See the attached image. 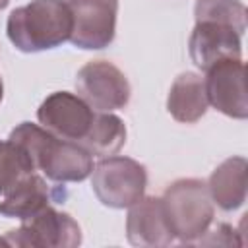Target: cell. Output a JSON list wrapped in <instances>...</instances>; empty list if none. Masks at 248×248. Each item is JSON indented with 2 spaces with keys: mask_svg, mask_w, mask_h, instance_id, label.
Segmentation results:
<instances>
[{
  "mask_svg": "<svg viewBox=\"0 0 248 248\" xmlns=\"http://www.w3.org/2000/svg\"><path fill=\"white\" fill-rule=\"evenodd\" d=\"M54 198L58 200V194L46 186V180L37 172H29L4 194V200L0 202V215L25 221L48 207Z\"/></svg>",
  "mask_w": 248,
  "mask_h": 248,
  "instance_id": "12",
  "label": "cell"
},
{
  "mask_svg": "<svg viewBox=\"0 0 248 248\" xmlns=\"http://www.w3.org/2000/svg\"><path fill=\"white\" fill-rule=\"evenodd\" d=\"M35 172L29 155L12 140L0 141V194H6L21 176Z\"/></svg>",
  "mask_w": 248,
  "mask_h": 248,
  "instance_id": "17",
  "label": "cell"
},
{
  "mask_svg": "<svg viewBox=\"0 0 248 248\" xmlns=\"http://www.w3.org/2000/svg\"><path fill=\"white\" fill-rule=\"evenodd\" d=\"M4 240L21 248H76L81 244V229L72 215L48 205L8 231Z\"/></svg>",
  "mask_w": 248,
  "mask_h": 248,
  "instance_id": "5",
  "label": "cell"
},
{
  "mask_svg": "<svg viewBox=\"0 0 248 248\" xmlns=\"http://www.w3.org/2000/svg\"><path fill=\"white\" fill-rule=\"evenodd\" d=\"M126 236L134 246L159 248L172 244L174 236L170 232L163 202L155 196H143L134 205L128 207L126 217Z\"/></svg>",
  "mask_w": 248,
  "mask_h": 248,
  "instance_id": "11",
  "label": "cell"
},
{
  "mask_svg": "<svg viewBox=\"0 0 248 248\" xmlns=\"http://www.w3.org/2000/svg\"><path fill=\"white\" fill-rule=\"evenodd\" d=\"M74 27L72 45L85 50H101L114 41L118 0H66Z\"/></svg>",
  "mask_w": 248,
  "mask_h": 248,
  "instance_id": "8",
  "label": "cell"
},
{
  "mask_svg": "<svg viewBox=\"0 0 248 248\" xmlns=\"http://www.w3.org/2000/svg\"><path fill=\"white\" fill-rule=\"evenodd\" d=\"M188 52L192 62L205 72L215 62L242 56V33L227 23L196 21L188 39Z\"/></svg>",
  "mask_w": 248,
  "mask_h": 248,
  "instance_id": "10",
  "label": "cell"
},
{
  "mask_svg": "<svg viewBox=\"0 0 248 248\" xmlns=\"http://www.w3.org/2000/svg\"><path fill=\"white\" fill-rule=\"evenodd\" d=\"M72 12L66 0H31L8 16L6 31L21 52H41L60 46L72 37Z\"/></svg>",
  "mask_w": 248,
  "mask_h": 248,
  "instance_id": "2",
  "label": "cell"
},
{
  "mask_svg": "<svg viewBox=\"0 0 248 248\" xmlns=\"http://www.w3.org/2000/svg\"><path fill=\"white\" fill-rule=\"evenodd\" d=\"M196 21H219L232 25L238 33L246 31V6L240 0H196Z\"/></svg>",
  "mask_w": 248,
  "mask_h": 248,
  "instance_id": "16",
  "label": "cell"
},
{
  "mask_svg": "<svg viewBox=\"0 0 248 248\" xmlns=\"http://www.w3.org/2000/svg\"><path fill=\"white\" fill-rule=\"evenodd\" d=\"M8 140L29 155L35 170H43L54 182H81L93 170V155L87 149L56 138L43 126L21 122L10 132Z\"/></svg>",
  "mask_w": 248,
  "mask_h": 248,
  "instance_id": "1",
  "label": "cell"
},
{
  "mask_svg": "<svg viewBox=\"0 0 248 248\" xmlns=\"http://www.w3.org/2000/svg\"><path fill=\"white\" fill-rule=\"evenodd\" d=\"M170 232L182 244H194L213 223V200L207 182L200 178H178L161 196Z\"/></svg>",
  "mask_w": 248,
  "mask_h": 248,
  "instance_id": "3",
  "label": "cell"
},
{
  "mask_svg": "<svg viewBox=\"0 0 248 248\" xmlns=\"http://www.w3.org/2000/svg\"><path fill=\"white\" fill-rule=\"evenodd\" d=\"M8 4H10V0H0V10H4Z\"/></svg>",
  "mask_w": 248,
  "mask_h": 248,
  "instance_id": "18",
  "label": "cell"
},
{
  "mask_svg": "<svg viewBox=\"0 0 248 248\" xmlns=\"http://www.w3.org/2000/svg\"><path fill=\"white\" fill-rule=\"evenodd\" d=\"M147 186L145 167L130 157H101L91 170V188L97 200L112 209H124L143 198Z\"/></svg>",
  "mask_w": 248,
  "mask_h": 248,
  "instance_id": "4",
  "label": "cell"
},
{
  "mask_svg": "<svg viewBox=\"0 0 248 248\" xmlns=\"http://www.w3.org/2000/svg\"><path fill=\"white\" fill-rule=\"evenodd\" d=\"M246 169L244 157H229L211 172L207 190L223 211H234L246 202Z\"/></svg>",
  "mask_w": 248,
  "mask_h": 248,
  "instance_id": "13",
  "label": "cell"
},
{
  "mask_svg": "<svg viewBox=\"0 0 248 248\" xmlns=\"http://www.w3.org/2000/svg\"><path fill=\"white\" fill-rule=\"evenodd\" d=\"M2 97H4V83H2V78H0V101H2Z\"/></svg>",
  "mask_w": 248,
  "mask_h": 248,
  "instance_id": "19",
  "label": "cell"
},
{
  "mask_svg": "<svg viewBox=\"0 0 248 248\" xmlns=\"http://www.w3.org/2000/svg\"><path fill=\"white\" fill-rule=\"evenodd\" d=\"M78 95L97 112H112L130 103V81L120 68L107 60H91L76 74Z\"/></svg>",
  "mask_w": 248,
  "mask_h": 248,
  "instance_id": "6",
  "label": "cell"
},
{
  "mask_svg": "<svg viewBox=\"0 0 248 248\" xmlns=\"http://www.w3.org/2000/svg\"><path fill=\"white\" fill-rule=\"evenodd\" d=\"M203 78L207 103L225 116L244 120L248 116L246 66L242 58H227L209 66Z\"/></svg>",
  "mask_w": 248,
  "mask_h": 248,
  "instance_id": "9",
  "label": "cell"
},
{
  "mask_svg": "<svg viewBox=\"0 0 248 248\" xmlns=\"http://www.w3.org/2000/svg\"><path fill=\"white\" fill-rule=\"evenodd\" d=\"M126 143V124L112 112H97L89 134L79 143L93 157H108L122 149Z\"/></svg>",
  "mask_w": 248,
  "mask_h": 248,
  "instance_id": "15",
  "label": "cell"
},
{
  "mask_svg": "<svg viewBox=\"0 0 248 248\" xmlns=\"http://www.w3.org/2000/svg\"><path fill=\"white\" fill-rule=\"evenodd\" d=\"M95 114L97 110H93L79 95L70 91L50 93L37 108V118L45 130L78 145L89 134Z\"/></svg>",
  "mask_w": 248,
  "mask_h": 248,
  "instance_id": "7",
  "label": "cell"
},
{
  "mask_svg": "<svg viewBox=\"0 0 248 248\" xmlns=\"http://www.w3.org/2000/svg\"><path fill=\"white\" fill-rule=\"evenodd\" d=\"M207 107L205 83L200 74L184 72L172 81L167 97V108L174 120L194 124L207 112Z\"/></svg>",
  "mask_w": 248,
  "mask_h": 248,
  "instance_id": "14",
  "label": "cell"
}]
</instances>
